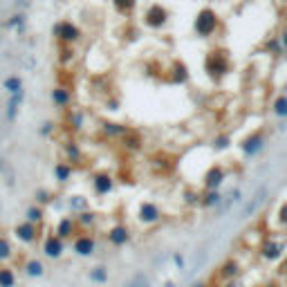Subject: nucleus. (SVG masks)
I'll return each mask as SVG.
<instances>
[{"label":"nucleus","instance_id":"nucleus-46","mask_svg":"<svg viewBox=\"0 0 287 287\" xmlns=\"http://www.w3.org/2000/svg\"><path fill=\"white\" fill-rule=\"evenodd\" d=\"M191 287H207V285H204V283L202 281H200V283H193V285Z\"/></svg>","mask_w":287,"mask_h":287},{"label":"nucleus","instance_id":"nucleus-34","mask_svg":"<svg viewBox=\"0 0 287 287\" xmlns=\"http://www.w3.org/2000/svg\"><path fill=\"white\" fill-rule=\"evenodd\" d=\"M220 269H222V271H220V274H222L224 278H229V281H231V278H234V276H238V263H236V261H229V263H224V265L220 267Z\"/></svg>","mask_w":287,"mask_h":287},{"label":"nucleus","instance_id":"nucleus-44","mask_svg":"<svg viewBox=\"0 0 287 287\" xmlns=\"http://www.w3.org/2000/svg\"><path fill=\"white\" fill-rule=\"evenodd\" d=\"M164 287H177V285H175L173 281H166V283H164Z\"/></svg>","mask_w":287,"mask_h":287},{"label":"nucleus","instance_id":"nucleus-22","mask_svg":"<svg viewBox=\"0 0 287 287\" xmlns=\"http://www.w3.org/2000/svg\"><path fill=\"white\" fill-rule=\"evenodd\" d=\"M101 130H103V133L108 135V137H119V139H121L123 135H126L128 130H130V128H128V126H123V123H115V121H103V123H101Z\"/></svg>","mask_w":287,"mask_h":287},{"label":"nucleus","instance_id":"nucleus-38","mask_svg":"<svg viewBox=\"0 0 287 287\" xmlns=\"http://www.w3.org/2000/svg\"><path fill=\"white\" fill-rule=\"evenodd\" d=\"M7 25L14 27V29H23V25H25V14L23 11H18V14H14V16L7 21Z\"/></svg>","mask_w":287,"mask_h":287},{"label":"nucleus","instance_id":"nucleus-20","mask_svg":"<svg viewBox=\"0 0 287 287\" xmlns=\"http://www.w3.org/2000/svg\"><path fill=\"white\" fill-rule=\"evenodd\" d=\"M23 269H25V274L29 278H43L45 276V265H43V261H38V258H29Z\"/></svg>","mask_w":287,"mask_h":287},{"label":"nucleus","instance_id":"nucleus-35","mask_svg":"<svg viewBox=\"0 0 287 287\" xmlns=\"http://www.w3.org/2000/svg\"><path fill=\"white\" fill-rule=\"evenodd\" d=\"M59 61H61V63H63V65L72 63V61H74V48H72V45H61Z\"/></svg>","mask_w":287,"mask_h":287},{"label":"nucleus","instance_id":"nucleus-13","mask_svg":"<svg viewBox=\"0 0 287 287\" xmlns=\"http://www.w3.org/2000/svg\"><path fill=\"white\" fill-rule=\"evenodd\" d=\"M119 142H121V146L126 150H130V153H137V150L142 148L144 137H142V133H139V130H133V128H130V130H128V133L123 135L121 139H119Z\"/></svg>","mask_w":287,"mask_h":287},{"label":"nucleus","instance_id":"nucleus-21","mask_svg":"<svg viewBox=\"0 0 287 287\" xmlns=\"http://www.w3.org/2000/svg\"><path fill=\"white\" fill-rule=\"evenodd\" d=\"M18 283V276L14 267L9 265H0V287H16Z\"/></svg>","mask_w":287,"mask_h":287},{"label":"nucleus","instance_id":"nucleus-12","mask_svg":"<svg viewBox=\"0 0 287 287\" xmlns=\"http://www.w3.org/2000/svg\"><path fill=\"white\" fill-rule=\"evenodd\" d=\"M207 72L211 74H224L227 72V59L222 52H211L207 56Z\"/></svg>","mask_w":287,"mask_h":287},{"label":"nucleus","instance_id":"nucleus-6","mask_svg":"<svg viewBox=\"0 0 287 287\" xmlns=\"http://www.w3.org/2000/svg\"><path fill=\"white\" fill-rule=\"evenodd\" d=\"M81 234V229H79V224H76V220H74V215H63V218H59V222H56V227H54V236H59L61 240H72L76 238V236Z\"/></svg>","mask_w":287,"mask_h":287},{"label":"nucleus","instance_id":"nucleus-32","mask_svg":"<svg viewBox=\"0 0 287 287\" xmlns=\"http://www.w3.org/2000/svg\"><path fill=\"white\" fill-rule=\"evenodd\" d=\"M150 166L157 168V170H168L170 168V157L168 155H164V153H157L153 160H150Z\"/></svg>","mask_w":287,"mask_h":287},{"label":"nucleus","instance_id":"nucleus-45","mask_svg":"<svg viewBox=\"0 0 287 287\" xmlns=\"http://www.w3.org/2000/svg\"><path fill=\"white\" fill-rule=\"evenodd\" d=\"M2 168H5V160H2V155H0V173H2Z\"/></svg>","mask_w":287,"mask_h":287},{"label":"nucleus","instance_id":"nucleus-50","mask_svg":"<svg viewBox=\"0 0 287 287\" xmlns=\"http://www.w3.org/2000/svg\"><path fill=\"white\" fill-rule=\"evenodd\" d=\"M0 2H2V0H0Z\"/></svg>","mask_w":287,"mask_h":287},{"label":"nucleus","instance_id":"nucleus-11","mask_svg":"<svg viewBox=\"0 0 287 287\" xmlns=\"http://www.w3.org/2000/svg\"><path fill=\"white\" fill-rule=\"evenodd\" d=\"M224 182V168L222 166H211L204 175V186L207 191H218V186Z\"/></svg>","mask_w":287,"mask_h":287},{"label":"nucleus","instance_id":"nucleus-42","mask_svg":"<svg viewBox=\"0 0 287 287\" xmlns=\"http://www.w3.org/2000/svg\"><path fill=\"white\" fill-rule=\"evenodd\" d=\"M229 146V137H218L215 139V148H227Z\"/></svg>","mask_w":287,"mask_h":287},{"label":"nucleus","instance_id":"nucleus-15","mask_svg":"<svg viewBox=\"0 0 287 287\" xmlns=\"http://www.w3.org/2000/svg\"><path fill=\"white\" fill-rule=\"evenodd\" d=\"M63 162H68V164H79V162H83V150H81V146L76 142H68L63 146Z\"/></svg>","mask_w":287,"mask_h":287},{"label":"nucleus","instance_id":"nucleus-41","mask_svg":"<svg viewBox=\"0 0 287 287\" xmlns=\"http://www.w3.org/2000/svg\"><path fill=\"white\" fill-rule=\"evenodd\" d=\"M276 112L278 115H287V99H278L276 101Z\"/></svg>","mask_w":287,"mask_h":287},{"label":"nucleus","instance_id":"nucleus-16","mask_svg":"<svg viewBox=\"0 0 287 287\" xmlns=\"http://www.w3.org/2000/svg\"><path fill=\"white\" fill-rule=\"evenodd\" d=\"M49 96H52L54 106H59V108H68L70 103H72V92H70L65 85H56Z\"/></svg>","mask_w":287,"mask_h":287},{"label":"nucleus","instance_id":"nucleus-40","mask_svg":"<svg viewBox=\"0 0 287 287\" xmlns=\"http://www.w3.org/2000/svg\"><path fill=\"white\" fill-rule=\"evenodd\" d=\"M173 263H175L177 269H184V256H182L180 251H175V254H173Z\"/></svg>","mask_w":287,"mask_h":287},{"label":"nucleus","instance_id":"nucleus-31","mask_svg":"<svg viewBox=\"0 0 287 287\" xmlns=\"http://www.w3.org/2000/svg\"><path fill=\"white\" fill-rule=\"evenodd\" d=\"M186 79H189L186 65L182 63V61H175V63H173V81H175V83H186Z\"/></svg>","mask_w":287,"mask_h":287},{"label":"nucleus","instance_id":"nucleus-9","mask_svg":"<svg viewBox=\"0 0 287 287\" xmlns=\"http://www.w3.org/2000/svg\"><path fill=\"white\" fill-rule=\"evenodd\" d=\"M43 254L48 256V258H52V261H59L65 254V242L59 236H54V231H52V234H48L45 240H43Z\"/></svg>","mask_w":287,"mask_h":287},{"label":"nucleus","instance_id":"nucleus-7","mask_svg":"<svg viewBox=\"0 0 287 287\" xmlns=\"http://www.w3.org/2000/svg\"><path fill=\"white\" fill-rule=\"evenodd\" d=\"M137 220L142 224H146V227H150V224H157L162 220V209L157 207L155 202H150V200H146V202H139V207H137Z\"/></svg>","mask_w":287,"mask_h":287},{"label":"nucleus","instance_id":"nucleus-8","mask_svg":"<svg viewBox=\"0 0 287 287\" xmlns=\"http://www.w3.org/2000/svg\"><path fill=\"white\" fill-rule=\"evenodd\" d=\"M90 184H92L95 195H99V197H103V195H108V193L115 191V177H112L108 170H99V173H95V175L90 177Z\"/></svg>","mask_w":287,"mask_h":287},{"label":"nucleus","instance_id":"nucleus-5","mask_svg":"<svg viewBox=\"0 0 287 287\" xmlns=\"http://www.w3.org/2000/svg\"><path fill=\"white\" fill-rule=\"evenodd\" d=\"M72 251L81 258H90L96 251V238L90 234V231H81L74 240H72Z\"/></svg>","mask_w":287,"mask_h":287},{"label":"nucleus","instance_id":"nucleus-23","mask_svg":"<svg viewBox=\"0 0 287 287\" xmlns=\"http://www.w3.org/2000/svg\"><path fill=\"white\" fill-rule=\"evenodd\" d=\"M25 220H27V222L38 224V227H41L43 220H45V209L38 207V204H32V207H27V211H25Z\"/></svg>","mask_w":287,"mask_h":287},{"label":"nucleus","instance_id":"nucleus-39","mask_svg":"<svg viewBox=\"0 0 287 287\" xmlns=\"http://www.w3.org/2000/svg\"><path fill=\"white\" fill-rule=\"evenodd\" d=\"M54 128H56V123H54V121H45V123H43V128H41V135H45V137H48V135L54 133Z\"/></svg>","mask_w":287,"mask_h":287},{"label":"nucleus","instance_id":"nucleus-19","mask_svg":"<svg viewBox=\"0 0 287 287\" xmlns=\"http://www.w3.org/2000/svg\"><path fill=\"white\" fill-rule=\"evenodd\" d=\"M74 220H76V224H79L81 231H90V229L96 224V213L92 211V209H88V211L76 213Z\"/></svg>","mask_w":287,"mask_h":287},{"label":"nucleus","instance_id":"nucleus-3","mask_svg":"<svg viewBox=\"0 0 287 287\" xmlns=\"http://www.w3.org/2000/svg\"><path fill=\"white\" fill-rule=\"evenodd\" d=\"M166 21H168V11H166V7H162L160 2H153V5H148L146 11H144V25L150 27V29L164 27Z\"/></svg>","mask_w":287,"mask_h":287},{"label":"nucleus","instance_id":"nucleus-14","mask_svg":"<svg viewBox=\"0 0 287 287\" xmlns=\"http://www.w3.org/2000/svg\"><path fill=\"white\" fill-rule=\"evenodd\" d=\"M52 175L54 180L59 182V184H65V182L72 180V175H74V166L68 164V162H56L52 168Z\"/></svg>","mask_w":287,"mask_h":287},{"label":"nucleus","instance_id":"nucleus-43","mask_svg":"<svg viewBox=\"0 0 287 287\" xmlns=\"http://www.w3.org/2000/svg\"><path fill=\"white\" fill-rule=\"evenodd\" d=\"M16 2H18L21 9H27V7H29V0H16Z\"/></svg>","mask_w":287,"mask_h":287},{"label":"nucleus","instance_id":"nucleus-36","mask_svg":"<svg viewBox=\"0 0 287 287\" xmlns=\"http://www.w3.org/2000/svg\"><path fill=\"white\" fill-rule=\"evenodd\" d=\"M34 197H36L34 204H38V207H45L48 202H52V193H49L48 189H38V191L34 193Z\"/></svg>","mask_w":287,"mask_h":287},{"label":"nucleus","instance_id":"nucleus-33","mask_svg":"<svg viewBox=\"0 0 287 287\" xmlns=\"http://www.w3.org/2000/svg\"><path fill=\"white\" fill-rule=\"evenodd\" d=\"M261 146H263V139H261V137H258V135H256V137L247 139V142H245V144H242V150H245V153H247V155H254V153H256V150L261 148Z\"/></svg>","mask_w":287,"mask_h":287},{"label":"nucleus","instance_id":"nucleus-27","mask_svg":"<svg viewBox=\"0 0 287 287\" xmlns=\"http://www.w3.org/2000/svg\"><path fill=\"white\" fill-rule=\"evenodd\" d=\"M68 207H70V211L74 213H81V211H88L90 209V204H88V197H83V195H72L68 200Z\"/></svg>","mask_w":287,"mask_h":287},{"label":"nucleus","instance_id":"nucleus-17","mask_svg":"<svg viewBox=\"0 0 287 287\" xmlns=\"http://www.w3.org/2000/svg\"><path fill=\"white\" fill-rule=\"evenodd\" d=\"M88 281L95 283V285H106L110 281V271H108L106 265H95L88 271Z\"/></svg>","mask_w":287,"mask_h":287},{"label":"nucleus","instance_id":"nucleus-37","mask_svg":"<svg viewBox=\"0 0 287 287\" xmlns=\"http://www.w3.org/2000/svg\"><path fill=\"white\" fill-rule=\"evenodd\" d=\"M263 256L265 258H276V256H281V245H276V242H267L265 247H263Z\"/></svg>","mask_w":287,"mask_h":287},{"label":"nucleus","instance_id":"nucleus-1","mask_svg":"<svg viewBox=\"0 0 287 287\" xmlns=\"http://www.w3.org/2000/svg\"><path fill=\"white\" fill-rule=\"evenodd\" d=\"M52 34H54V38H56L61 45H74V43L81 38V29L72 21H59V23H54Z\"/></svg>","mask_w":287,"mask_h":287},{"label":"nucleus","instance_id":"nucleus-47","mask_svg":"<svg viewBox=\"0 0 287 287\" xmlns=\"http://www.w3.org/2000/svg\"><path fill=\"white\" fill-rule=\"evenodd\" d=\"M224 287H238V285H236V283H231V281H229V283H227V285H224Z\"/></svg>","mask_w":287,"mask_h":287},{"label":"nucleus","instance_id":"nucleus-48","mask_svg":"<svg viewBox=\"0 0 287 287\" xmlns=\"http://www.w3.org/2000/svg\"><path fill=\"white\" fill-rule=\"evenodd\" d=\"M283 43H285V45H287V34H285V36H283Z\"/></svg>","mask_w":287,"mask_h":287},{"label":"nucleus","instance_id":"nucleus-2","mask_svg":"<svg viewBox=\"0 0 287 287\" xmlns=\"http://www.w3.org/2000/svg\"><path fill=\"white\" fill-rule=\"evenodd\" d=\"M14 236H16V240L23 242V245H36L38 238H41V227L23 220V222L14 224Z\"/></svg>","mask_w":287,"mask_h":287},{"label":"nucleus","instance_id":"nucleus-26","mask_svg":"<svg viewBox=\"0 0 287 287\" xmlns=\"http://www.w3.org/2000/svg\"><path fill=\"white\" fill-rule=\"evenodd\" d=\"M220 202H222V195H220V191H204L202 197H200V204L207 209H213V207H220Z\"/></svg>","mask_w":287,"mask_h":287},{"label":"nucleus","instance_id":"nucleus-24","mask_svg":"<svg viewBox=\"0 0 287 287\" xmlns=\"http://www.w3.org/2000/svg\"><path fill=\"white\" fill-rule=\"evenodd\" d=\"M14 256H16V251H14V245L9 242V238L0 236V265L9 263L11 258H14Z\"/></svg>","mask_w":287,"mask_h":287},{"label":"nucleus","instance_id":"nucleus-25","mask_svg":"<svg viewBox=\"0 0 287 287\" xmlns=\"http://www.w3.org/2000/svg\"><path fill=\"white\" fill-rule=\"evenodd\" d=\"M2 88L9 92V96L18 95V92H23V79L18 74H11V76H7V79L2 81Z\"/></svg>","mask_w":287,"mask_h":287},{"label":"nucleus","instance_id":"nucleus-49","mask_svg":"<svg viewBox=\"0 0 287 287\" xmlns=\"http://www.w3.org/2000/svg\"><path fill=\"white\" fill-rule=\"evenodd\" d=\"M0 213H2V207H0Z\"/></svg>","mask_w":287,"mask_h":287},{"label":"nucleus","instance_id":"nucleus-29","mask_svg":"<svg viewBox=\"0 0 287 287\" xmlns=\"http://www.w3.org/2000/svg\"><path fill=\"white\" fill-rule=\"evenodd\" d=\"M123 287H150V278L144 271H137V274H133V276L123 283Z\"/></svg>","mask_w":287,"mask_h":287},{"label":"nucleus","instance_id":"nucleus-30","mask_svg":"<svg viewBox=\"0 0 287 287\" xmlns=\"http://www.w3.org/2000/svg\"><path fill=\"white\" fill-rule=\"evenodd\" d=\"M112 5H115V9L121 16H130L135 11V7H137V0H112Z\"/></svg>","mask_w":287,"mask_h":287},{"label":"nucleus","instance_id":"nucleus-28","mask_svg":"<svg viewBox=\"0 0 287 287\" xmlns=\"http://www.w3.org/2000/svg\"><path fill=\"white\" fill-rule=\"evenodd\" d=\"M65 123H68L72 130H81L83 128V115L74 108H68V117H65Z\"/></svg>","mask_w":287,"mask_h":287},{"label":"nucleus","instance_id":"nucleus-18","mask_svg":"<svg viewBox=\"0 0 287 287\" xmlns=\"http://www.w3.org/2000/svg\"><path fill=\"white\" fill-rule=\"evenodd\" d=\"M23 99H25V90L18 92V95H11L9 96V101H7V110H5V115H7V119H9V121H16Z\"/></svg>","mask_w":287,"mask_h":287},{"label":"nucleus","instance_id":"nucleus-4","mask_svg":"<svg viewBox=\"0 0 287 287\" xmlns=\"http://www.w3.org/2000/svg\"><path fill=\"white\" fill-rule=\"evenodd\" d=\"M193 27H195V34L197 36H211L213 32H215V27H218V16L213 14L211 9H202L200 14L195 16V23H193Z\"/></svg>","mask_w":287,"mask_h":287},{"label":"nucleus","instance_id":"nucleus-10","mask_svg":"<svg viewBox=\"0 0 287 287\" xmlns=\"http://www.w3.org/2000/svg\"><path fill=\"white\" fill-rule=\"evenodd\" d=\"M106 238L112 247H126L128 242H130V238H133V234H130V229H128L126 224H112V227L108 229Z\"/></svg>","mask_w":287,"mask_h":287}]
</instances>
